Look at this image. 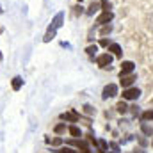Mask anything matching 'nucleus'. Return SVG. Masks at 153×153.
<instances>
[{"label": "nucleus", "instance_id": "f257e3e1", "mask_svg": "<svg viewBox=\"0 0 153 153\" xmlns=\"http://www.w3.org/2000/svg\"><path fill=\"white\" fill-rule=\"evenodd\" d=\"M121 96H123V100H137V98L141 96V89H139V87H134V85L125 87Z\"/></svg>", "mask_w": 153, "mask_h": 153}, {"label": "nucleus", "instance_id": "f03ea898", "mask_svg": "<svg viewBox=\"0 0 153 153\" xmlns=\"http://www.w3.org/2000/svg\"><path fill=\"white\" fill-rule=\"evenodd\" d=\"M96 64H98L100 68H103V70L111 68V64H112V55H111V53H102V55H98V57H96Z\"/></svg>", "mask_w": 153, "mask_h": 153}, {"label": "nucleus", "instance_id": "7ed1b4c3", "mask_svg": "<svg viewBox=\"0 0 153 153\" xmlns=\"http://www.w3.org/2000/svg\"><path fill=\"white\" fill-rule=\"evenodd\" d=\"M114 96H117V85L116 84H107L102 91V98L109 100V98H114Z\"/></svg>", "mask_w": 153, "mask_h": 153}, {"label": "nucleus", "instance_id": "20e7f679", "mask_svg": "<svg viewBox=\"0 0 153 153\" xmlns=\"http://www.w3.org/2000/svg\"><path fill=\"white\" fill-rule=\"evenodd\" d=\"M112 18H114V13H112V11H103V13L96 18V23H98V25H105V23H111Z\"/></svg>", "mask_w": 153, "mask_h": 153}, {"label": "nucleus", "instance_id": "39448f33", "mask_svg": "<svg viewBox=\"0 0 153 153\" xmlns=\"http://www.w3.org/2000/svg\"><path fill=\"white\" fill-rule=\"evenodd\" d=\"M135 70V64L132 61H123L121 62V71H119V76L121 75H128V73H134Z\"/></svg>", "mask_w": 153, "mask_h": 153}, {"label": "nucleus", "instance_id": "423d86ee", "mask_svg": "<svg viewBox=\"0 0 153 153\" xmlns=\"http://www.w3.org/2000/svg\"><path fill=\"white\" fill-rule=\"evenodd\" d=\"M61 119L62 121H70V123H76L80 119V114L76 111H70V112H62L61 114Z\"/></svg>", "mask_w": 153, "mask_h": 153}, {"label": "nucleus", "instance_id": "0eeeda50", "mask_svg": "<svg viewBox=\"0 0 153 153\" xmlns=\"http://www.w3.org/2000/svg\"><path fill=\"white\" fill-rule=\"evenodd\" d=\"M62 22H64V13L61 11V13H57V14L53 16V20H52V25H50V27L57 30V29H61V27H62Z\"/></svg>", "mask_w": 153, "mask_h": 153}, {"label": "nucleus", "instance_id": "6e6552de", "mask_svg": "<svg viewBox=\"0 0 153 153\" xmlns=\"http://www.w3.org/2000/svg\"><path fill=\"white\" fill-rule=\"evenodd\" d=\"M121 85H123V89L125 87H130L132 84H134V80H135V75L134 73H128V75H121Z\"/></svg>", "mask_w": 153, "mask_h": 153}, {"label": "nucleus", "instance_id": "1a4fd4ad", "mask_svg": "<svg viewBox=\"0 0 153 153\" xmlns=\"http://www.w3.org/2000/svg\"><path fill=\"white\" fill-rule=\"evenodd\" d=\"M11 85H13V89H14V91H20V89L23 87V78H22L20 75H16L13 80H11Z\"/></svg>", "mask_w": 153, "mask_h": 153}, {"label": "nucleus", "instance_id": "9d476101", "mask_svg": "<svg viewBox=\"0 0 153 153\" xmlns=\"http://www.w3.org/2000/svg\"><path fill=\"white\" fill-rule=\"evenodd\" d=\"M141 130H143L144 135H150V137L153 135V126L148 123V121H143V123H141Z\"/></svg>", "mask_w": 153, "mask_h": 153}, {"label": "nucleus", "instance_id": "9b49d317", "mask_svg": "<svg viewBox=\"0 0 153 153\" xmlns=\"http://www.w3.org/2000/svg\"><path fill=\"white\" fill-rule=\"evenodd\" d=\"M109 52H112L116 57H121V55H123V52H121V46H119L117 43H111V45H109Z\"/></svg>", "mask_w": 153, "mask_h": 153}, {"label": "nucleus", "instance_id": "f8f14e48", "mask_svg": "<svg viewBox=\"0 0 153 153\" xmlns=\"http://www.w3.org/2000/svg\"><path fill=\"white\" fill-rule=\"evenodd\" d=\"M55 34H57V30H55V29H52V27H48V30H46V34H45L43 41H45V43H50L52 39L55 38Z\"/></svg>", "mask_w": 153, "mask_h": 153}, {"label": "nucleus", "instance_id": "ddd939ff", "mask_svg": "<svg viewBox=\"0 0 153 153\" xmlns=\"http://www.w3.org/2000/svg\"><path fill=\"white\" fill-rule=\"evenodd\" d=\"M71 144H75L76 148H78V150H82L84 153H91V150H89V146H87V144H85L84 141H71Z\"/></svg>", "mask_w": 153, "mask_h": 153}, {"label": "nucleus", "instance_id": "4468645a", "mask_svg": "<svg viewBox=\"0 0 153 153\" xmlns=\"http://www.w3.org/2000/svg\"><path fill=\"white\" fill-rule=\"evenodd\" d=\"M116 111H117L119 114H125V112L128 111V105H126V102H125V100L117 102V105H116Z\"/></svg>", "mask_w": 153, "mask_h": 153}, {"label": "nucleus", "instance_id": "2eb2a0df", "mask_svg": "<svg viewBox=\"0 0 153 153\" xmlns=\"http://www.w3.org/2000/svg\"><path fill=\"white\" fill-rule=\"evenodd\" d=\"M68 132H70V135H73V137H80V135H82L80 128H78V126H75V125H71V126L68 128Z\"/></svg>", "mask_w": 153, "mask_h": 153}, {"label": "nucleus", "instance_id": "dca6fc26", "mask_svg": "<svg viewBox=\"0 0 153 153\" xmlns=\"http://www.w3.org/2000/svg\"><path fill=\"white\" fill-rule=\"evenodd\" d=\"M141 119H143V121H153V109L144 111V112L141 114Z\"/></svg>", "mask_w": 153, "mask_h": 153}, {"label": "nucleus", "instance_id": "f3484780", "mask_svg": "<svg viewBox=\"0 0 153 153\" xmlns=\"http://www.w3.org/2000/svg\"><path fill=\"white\" fill-rule=\"evenodd\" d=\"M85 52H87V55H89V57H94V55H96V52H98V46H96V45H89V46L85 48Z\"/></svg>", "mask_w": 153, "mask_h": 153}, {"label": "nucleus", "instance_id": "a211bd4d", "mask_svg": "<svg viewBox=\"0 0 153 153\" xmlns=\"http://www.w3.org/2000/svg\"><path fill=\"white\" fill-rule=\"evenodd\" d=\"M100 7H102L100 4H96V2H93V4H91V5L87 7V14H94V13H96V11L100 9Z\"/></svg>", "mask_w": 153, "mask_h": 153}, {"label": "nucleus", "instance_id": "6ab92c4d", "mask_svg": "<svg viewBox=\"0 0 153 153\" xmlns=\"http://www.w3.org/2000/svg\"><path fill=\"white\" fill-rule=\"evenodd\" d=\"M111 32H112V25H111V23H105V25L102 27V30H100L102 36H107V34H111Z\"/></svg>", "mask_w": 153, "mask_h": 153}, {"label": "nucleus", "instance_id": "aec40b11", "mask_svg": "<svg viewBox=\"0 0 153 153\" xmlns=\"http://www.w3.org/2000/svg\"><path fill=\"white\" fill-rule=\"evenodd\" d=\"M53 130H55V134H62V132H66V125H64V123H61V125H57Z\"/></svg>", "mask_w": 153, "mask_h": 153}, {"label": "nucleus", "instance_id": "412c9836", "mask_svg": "<svg viewBox=\"0 0 153 153\" xmlns=\"http://www.w3.org/2000/svg\"><path fill=\"white\" fill-rule=\"evenodd\" d=\"M100 5H102V9H103V11H111V7H112L109 0H102V4H100Z\"/></svg>", "mask_w": 153, "mask_h": 153}, {"label": "nucleus", "instance_id": "4be33fe9", "mask_svg": "<svg viewBox=\"0 0 153 153\" xmlns=\"http://www.w3.org/2000/svg\"><path fill=\"white\" fill-rule=\"evenodd\" d=\"M59 153H76L73 148H68V146H64V148H61V150H57Z\"/></svg>", "mask_w": 153, "mask_h": 153}, {"label": "nucleus", "instance_id": "5701e85b", "mask_svg": "<svg viewBox=\"0 0 153 153\" xmlns=\"http://www.w3.org/2000/svg\"><path fill=\"white\" fill-rule=\"evenodd\" d=\"M46 143H52L53 146H59V144H62V139H59V137H55L53 141H50V139H46Z\"/></svg>", "mask_w": 153, "mask_h": 153}, {"label": "nucleus", "instance_id": "b1692460", "mask_svg": "<svg viewBox=\"0 0 153 153\" xmlns=\"http://www.w3.org/2000/svg\"><path fill=\"white\" fill-rule=\"evenodd\" d=\"M84 112H85V114H94V109H93L91 105H84Z\"/></svg>", "mask_w": 153, "mask_h": 153}, {"label": "nucleus", "instance_id": "393cba45", "mask_svg": "<svg viewBox=\"0 0 153 153\" xmlns=\"http://www.w3.org/2000/svg\"><path fill=\"white\" fill-rule=\"evenodd\" d=\"M73 9H75V11H73V13H75V16H76V14H82V13H84V7H82V5H75Z\"/></svg>", "mask_w": 153, "mask_h": 153}, {"label": "nucleus", "instance_id": "a878e982", "mask_svg": "<svg viewBox=\"0 0 153 153\" xmlns=\"http://www.w3.org/2000/svg\"><path fill=\"white\" fill-rule=\"evenodd\" d=\"M109 148H112V150H114V153L119 152V146H117L116 143H109Z\"/></svg>", "mask_w": 153, "mask_h": 153}, {"label": "nucleus", "instance_id": "bb28decb", "mask_svg": "<svg viewBox=\"0 0 153 153\" xmlns=\"http://www.w3.org/2000/svg\"><path fill=\"white\" fill-rule=\"evenodd\" d=\"M100 45H102V46H109V45H111V41H109V39H102V41H100Z\"/></svg>", "mask_w": 153, "mask_h": 153}, {"label": "nucleus", "instance_id": "cd10ccee", "mask_svg": "<svg viewBox=\"0 0 153 153\" xmlns=\"http://www.w3.org/2000/svg\"><path fill=\"white\" fill-rule=\"evenodd\" d=\"M130 109H132L134 116H137V114H139V107H135V105H134V107H130Z\"/></svg>", "mask_w": 153, "mask_h": 153}, {"label": "nucleus", "instance_id": "c85d7f7f", "mask_svg": "<svg viewBox=\"0 0 153 153\" xmlns=\"http://www.w3.org/2000/svg\"><path fill=\"white\" fill-rule=\"evenodd\" d=\"M134 153H144V152H143V150H135Z\"/></svg>", "mask_w": 153, "mask_h": 153}, {"label": "nucleus", "instance_id": "c756f323", "mask_svg": "<svg viewBox=\"0 0 153 153\" xmlns=\"http://www.w3.org/2000/svg\"><path fill=\"white\" fill-rule=\"evenodd\" d=\"M2 13H4V11H2V5H0V14H2Z\"/></svg>", "mask_w": 153, "mask_h": 153}, {"label": "nucleus", "instance_id": "7c9ffc66", "mask_svg": "<svg viewBox=\"0 0 153 153\" xmlns=\"http://www.w3.org/2000/svg\"><path fill=\"white\" fill-rule=\"evenodd\" d=\"M78 2H82V0H78Z\"/></svg>", "mask_w": 153, "mask_h": 153}]
</instances>
